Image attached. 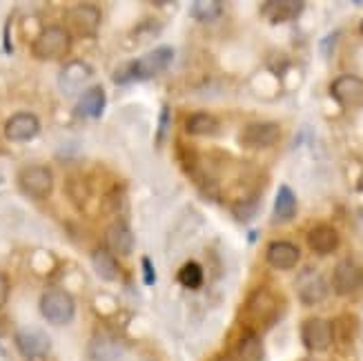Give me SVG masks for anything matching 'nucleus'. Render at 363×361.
I'll list each match as a JSON object with an SVG mask.
<instances>
[{"label": "nucleus", "instance_id": "393cba45", "mask_svg": "<svg viewBox=\"0 0 363 361\" xmlns=\"http://www.w3.org/2000/svg\"><path fill=\"white\" fill-rule=\"evenodd\" d=\"M236 357L241 361H261L263 359V346H261V339L257 335H245L239 346H236Z\"/></svg>", "mask_w": 363, "mask_h": 361}, {"label": "nucleus", "instance_id": "dca6fc26", "mask_svg": "<svg viewBox=\"0 0 363 361\" xmlns=\"http://www.w3.org/2000/svg\"><path fill=\"white\" fill-rule=\"evenodd\" d=\"M296 290H298V296H301V301L312 306V304H319L325 299V284H323V277L317 274L314 270H306L301 277L296 281Z\"/></svg>", "mask_w": 363, "mask_h": 361}, {"label": "nucleus", "instance_id": "412c9836", "mask_svg": "<svg viewBox=\"0 0 363 361\" xmlns=\"http://www.w3.org/2000/svg\"><path fill=\"white\" fill-rule=\"evenodd\" d=\"M296 216V196L292 192L290 185H281L277 199H274V214L272 221L274 223H288Z\"/></svg>", "mask_w": 363, "mask_h": 361}, {"label": "nucleus", "instance_id": "cd10ccee", "mask_svg": "<svg viewBox=\"0 0 363 361\" xmlns=\"http://www.w3.org/2000/svg\"><path fill=\"white\" fill-rule=\"evenodd\" d=\"M234 214H236V218H241V221H250V218L257 214V201L239 203V206L234 208Z\"/></svg>", "mask_w": 363, "mask_h": 361}, {"label": "nucleus", "instance_id": "4468645a", "mask_svg": "<svg viewBox=\"0 0 363 361\" xmlns=\"http://www.w3.org/2000/svg\"><path fill=\"white\" fill-rule=\"evenodd\" d=\"M105 243H107V250L112 255L128 257L134 250V234H132L130 226L125 223V221H116V223H112V226L107 228Z\"/></svg>", "mask_w": 363, "mask_h": 361}, {"label": "nucleus", "instance_id": "c85d7f7f", "mask_svg": "<svg viewBox=\"0 0 363 361\" xmlns=\"http://www.w3.org/2000/svg\"><path fill=\"white\" fill-rule=\"evenodd\" d=\"M143 274H145V284H147V286H152L154 281H156V272H154L152 261H150L147 257H143Z\"/></svg>", "mask_w": 363, "mask_h": 361}, {"label": "nucleus", "instance_id": "f8f14e48", "mask_svg": "<svg viewBox=\"0 0 363 361\" xmlns=\"http://www.w3.org/2000/svg\"><path fill=\"white\" fill-rule=\"evenodd\" d=\"M67 21L78 36H94L101 25V9L94 5H87V3L76 5L69 9Z\"/></svg>", "mask_w": 363, "mask_h": 361}, {"label": "nucleus", "instance_id": "9d476101", "mask_svg": "<svg viewBox=\"0 0 363 361\" xmlns=\"http://www.w3.org/2000/svg\"><path fill=\"white\" fill-rule=\"evenodd\" d=\"M16 343H18L21 352L27 357V359H38V357H45L52 348V339L47 337L45 331L40 328H21L18 333H16Z\"/></svg>", "mask_w": 363, "mask_h": 361}, {"label": "nucleus", "instance_id": "4be33fe9", "mask_svg": "<svg viewBox=\"0 0 363 361\" xmlns=\"http://www.w3.org/2000/svg\"><path fill=\"white\" fill-rule=\"evenodd\" d=\"M185 132L192 136H212L218 132V121L212 114H205V112L189 114L185 121Z\"/></svg>", "mask_w": 363, "mask_h": 361}, {"label": "nucleus", "instance_id": "b1692460", "mask_svg": "<svg viewBox=\"0 0 363 361\" xmlns=\"http://www.w3.org/2000/svg\"><path fill=\"white\" fill-rule=\"evenodd\" d=\"M189 13L201 23H212L223 13V5L216 3V0H196V3H192V7H189Z\"/></svg>", "mask_w": 363, "mask_h": 361}, {"label": "nucleus", "instance_id": "f257e3e1", "mask_svg": "<svg viewBox=\"0 0 363 361\" xmlns=\"http://www.w3.org/2000/svg\"><path fill=\"white\" fill-rule=\"evenodd\" d=\"M174 58V52L172 47H156V50L143 54L140 58L132 60V62H125L121 70L114 72V81L125 85L130 81H147V78L159 76L169 62Z\"/></svg>", "mask_w": 363, "mask_h": 361}, {"label": "nucleus", "instance_id": "7ed1b4c3", "mask_svg": "<svg viewBox=\"0 0 363 361\" xmlns=\"http://www.w3.org/2000/svg\"><path fill=\"white\" fill-rule=\"evenodd\" d=\"M72 47V36L65 27L52 25L43 29L38 38L34 40V54L43 60H58L62 56H67Z\"/></svg>", "mask_w": 363, "mask_h": 361}, {"label": "nucleus", "instance_id": "bb28decb", "mask_svg": "<svg viewBox=\"0 0 363 361\" xmlns=\"http://www.w3.org/2000/svg\"><path fill=\"white\" fill-rule=\"evenodd\" d=\"M179 281H181V286H185L189 290L201 288L203 286V268L196 261H187L179 270Z\"/></svg>", "mask_w": 363, "mask_h": 361}, {"label": "nucleus", "instance_id": "1a4fd4ad", "mask_svg": "<svg viewBox=\"0 0 363 361\" xmlns=\"http://www.w3.org/2000/svg\"><path fill=\"white\" fill-rule=\"evenodd\" d=\"M363 284V270L352 261V259H343L337 263V268L333 272V288L337 294L348 296L354 294Z\"/></svg>", "mask_w": 363, "mask_h": 361}, {"label": "nucleus", "instance_id": "c756f323", "mask_svg": "<svg viewBox=\"0 0 363 361\" xmlns=\"http://www.w3.org/2000/svg\"><path fill=\"white\" fill-rule=\"evenodd\" d=\"M7 294H9V281L3 272H0V308L7 304Z\"/></svg>", "mask_w": 363, "mask_h": 361}, {"label": "nucleus", "instance_id": "f3484780", "mask_svg": "<svg viewBox=\"0 0 363 361\" xmlns=\"http://www.w3.org/2000/svg\"><path fill=\"white\" fill-rule=\"evenodd\" d=\"M308 245L312 252H317L321 257L333 255L339 248V232L333 226H314L308 232Z\"/></svg>", "mask_w": 363, "mask_h": 361}, {"label": "nucleus", "instance_id": "0eeeda50", "mask_svg": "<svg viewBox=\"0 0 363 361\" xmlns=\"http://www.w3.org/2000/svg\"><path fill=\"white\" fill-rule=\"evenodd\" d=\"M245 310H247L250 323L267 326L277 317V296L267 288H259V290H255L250 294Z\"/></svg>", "mask_w": 363, "mask_h": 361}, {"label": "nucleus", "instance_id": "2f4dec72", "mask_svg": "<svg viewBox=\"0 0 363 361\" xmlns=\"http://www.w3.org/2000/svg\"><path fill=\"white\" fill-rule=\"evenodd\" d=\"M361 36H363V21H361Z\"/></svg>", "mask_w": 363, "mask_h": 361}, {"label": "nucleus", "instance_id": "a211bd4d", "mask_svg": "<svg viewBox=\"0 0 363 361\" xmlns=\"http://www.w3.org/2000/svg\"><path fill=\"white\" fill-rule=\"evenodd\" d=\"M261 9H263V16L267 21L288 23V21H294L296 16L306 9V5L301 3V0H270V3H265Z\"/></svg>", "mask_w": 363, "mask_h": 361}, {"label": "nucleus", "instance_id": "f03ea898", "mask_svg": "<svg viewBox=\"0 0 363 361\" xmlns=\"http://www.w3.org/2000/svg\"><path fill=\"white\" fill-rule=\"evenodd\" d=\"M40 312L52 326H67L74 319V296L62 288H50L40 296Z\"/></svg>", "mask_w": 363, "mask_h": 361}, {"label": "nucleus", "instance_id": "a878e982", "mask_svg": "<svg viewBox=\"0 0 363 361\" xmlns=\"http://www.w3.org/2000/svg\"><path fill=\"white\" fill-rule=\"evenodd\" d=\"M91 357L96 361H114L121 355V348L116 346V341L107 339V337H96L91 341Z\"/></svg>", "mask_w": 363, "mask_h": 361}, {"label": "nucleus", "instance_id": "2eb2a0df", "mask_svg": "<svg viewBox=\"0 0 363 361\" xmlns=\"http://www.w3.org/2000/svg\"><path fill=\"white\" fill-rule=\"evenodd\" d=\"M89 78H91L89 65H85V62H81V60H74V62H69V65H65L60 70L58 85L65 94H76V91L83 89V85L89 81Z\"/></svg>", "mask_w": 363, "mask_h": 361}, {"label": "nucleus", "instance_id": "6e6552de", "mask_svg": "<svg viewBox=\"0 0 363 361\" xmlns=\"http://www.w3.org/2000/svg\"><path fill=\"white\" fill-rule=\"evenodd\" d=\"M330 94L333 99L343 107H357L363 103V78L354 74H343L337 76L333 85H330Z\"/></svg>", "mask_w": 363, "mask_h": 361}, {"label": "nucleus", "instance_id": "9b49d317", "mask_svg": "<svg viewBox=\"0 0 363 361\" xmlns=\"http://www.w3.org/2000/svg\"><path fill=\"white\" fill-rule=\"evenodd\" d=\"M38 132H40V121L31 112H18L5 123V136L9 140H16V143H25V140L36 138Z\"/></svg>", "mask_w": 363, "mask_h": 361}, {"label": "nucleus", "instance_id": "5701e85b", "mask_svg": "<svg viewBox=\"0 0 363 361\" xmlns=\"http://www.w3.org/2000/svg\"><path fill=\"white\" fill-rule=\"evenodd\" d=\"M357 328H359V323L352 315H343V317L335 319L333 321V341H339L343 346H348V343H352L357 337Z\"/></svg>", "mask_w": 363, "mask_h": 361}, {"label": "nucleus", "instance_id": "ddd939ff", "mask_svg": "<svg viewBox=\"0 0 363 361\" xmlns=\"http://www.w3.org/2000/svg\"><path fill=\"white\" fill-rule=\"evenodd\" d=\"M301 259L298 248L290 241H272L267 245L265 261L272 265L274 270H292L294 265Z\"/></svg>", "mask_w": 363, "mask_h": 361}, {"label": "nucleus", "instance_id": "7c9ffc66", "mask_svg": "<svg viewBox=\"0 0 363 361\" xmlns=\"http://www.w3.org/2000/svg\"><path fill=\"white\" fill-rule=\"evenodd\" d=\"M212 361H241V359L236 357L234 352H230V355H218V357H214Z\"/></svg>", "mask_w": 363, "mask_h": 361}, {"label": "nucleus", "instance_id": "aec40b11", "mask_svg": "<svg viewBox=\"0 0 363 361\" xmlns=\"http://www.w3.org/2000/svg\"><path fill=\"white\" fill-rule=\"evenodd\" d=\"M91 265H94V272H96L103 281H118L121 279V265L107 248L94 250Z\"/></svg>", "mask_w": 363, "mask_h": 361}, {"label": "nucleus", "instance_id": "20e7f679", "mask_svg": "<svg viewBox=\"0 0 363 361\" xmlns=\"http://www.w3.org/2000/svg\"><path fill=\"white\" fill-rule=\"evenodd\" d=\"M18 185L21 190L34 199H45L52 194L54 187V177L50 167L45 165H29L18 174Z\"/></svg>", "mask_w": 363, "mask_h": 361}, {"label": "nucleus", "instance_id": "6ab92c4d", "mask_svg": "<svg viewBox=\"0 0 363 361\" xmlns=\"http://www.w3.org/2000/svg\"><path fill=\"white\" fill-rule=\"evenodd\" d=\"M103 109H105V89L99 85L85 89L76 105V112L89 118H99L103 114Z\"/></svg>", "mask_w": 363, "mask_h": 361}, {"label": "nucleus", "instance_id": "423d86ee", "mask_svg": "<svg viewBox=\"0 0 363 361\" xmlns=\"http://www.w3.org/2000/svg\"><path fill=\"white\" fill-rule=\"evenodd\" d=\"M303 346L312 352H323L333 346V321L321 317H310L301 326Z\"/></svg>", "mask_w": 363, "mask_h": 361}, {"label": "nucleus", "instance_id": "39448f33", "mask_svg": "<svg viewBox=\"0 0 363 361\" xmlns=\"http://www.w3.org/2000/svg\"><path fill=\"white\" fill-rule=\"evenodd\" d=\"M281 128L277 123L263 121V123H250L241 130V145L250 150H265L279 143Z\"/></svg>", "mask_w": 363, "mask_h": 361}]
</instances>
